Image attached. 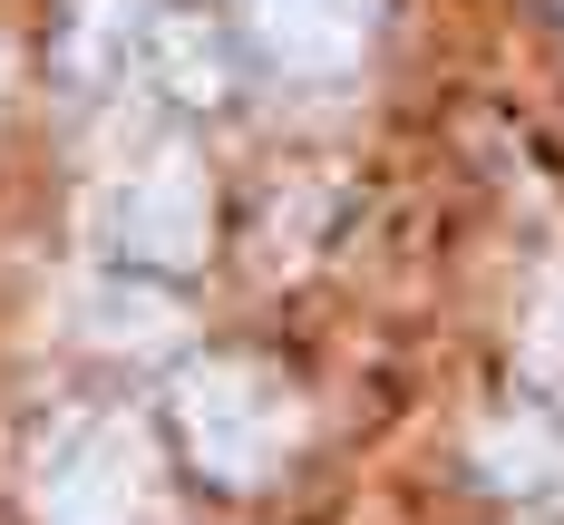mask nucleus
Wrapping results in <instances>:
<instances>
[{
	"instance_id": "f257e3e1",
	"label": "nucleus",
	"mask_w": 564,
	"mask_h": 525,
	"mask_svg": "<svg viewBox=\"0 0 564 525\" xmlns=\"http://www.w3.org/2000/svg\"><path fill=\"white\" fill-rule=\"evenodd\" d=\"M175 438H185V458L205 486H273L282 467L302 458V428H312V408L302 390L282 380L273 360H253V350H205V360H185L175 370Z\"/></svg>"
},
{
	"instance_id": "f03ea898",
	"label": "nucleus",
	"mask_w": 564,
	"mask_h": 525,
	"mask_svg": "<svg viewBox=\"0 0 564 525\" xmlns=\"http://www.w3.org/2000/svg\"><path fill=\"white\" fill-rule=\"evenodd\" d=\"M108 243H117V263H137V273H195L215 253V175H205V156L195 146H156L147 166L117 185Z\"/></svg>"
},
{
	"instance_id": "7ed1b4c3",
	"label": "nucleus",
	"mask_w": 564,
	"mask_h": 525,
	"mask_svg": "<svg viewBox=\"0 0 564 525\" xmlns=\"http://www.w3.org/2000/svg\"><path fill=\"white\" fill-rule=\"evenodd\" d=\"M156 496V448L137 418H88L40 477V516L50 525H137Z\"/></svg>"
},
{
	"instance_id": "20e7f679",
	"label": "nucleus",
	"mask_w": 564,
	"mask_h": 525,
	"mask_svg": "<svg viewBox=\"0 0 564 525\" xmlns=\"http://www.w3.org/2000/svg\"><path fill=\"white\" fill-rule=\"evenodd\" d=\"M234 20L282 78H350L380 40V0H234Z\"/></svg>"
},
{
	"instance_id": "39448f33",
	"label": "nucleus",
	"mask_w": 564,
	"mask_h": 525,
	"mask_svg": "<svg viewBox=\"0 0 564 525\" xmlns=\"http://www.w3.org/2000/svg\"><path fill=\"white\" fill-rule=\"evenodd\" d=\"M147 78L185 98V108H225L234 88V58H225V30L205 20V10H166L156 30H147Z\"/></svg>"
},
{
	"instance_id": "423d86ee",
	"label": "nucleus",
	"mask_w": 564,
	"mask_h": 525,
	"mask_svg": "<svg viewBox=\"0 0 564 525\" xmlns=\"http://www.w3.org/2000/svg\"><path fill=\"white\" fill-rule=\"evenodd\" d=\"M477 467H487V486L535 496V486H555V477H564V428L525 408V418H507V428H487V438H477Z\"/></svg>"
},
{
	"instance_id": "0eeeda50",
	"label": "nucleus",
	"mask_w": 564,
	"mask_h": 525,
	"mask_svg": "<svg viewBox=\"0 0 564 525\" xmlns=\"http://www.w3.org/2000/svg\"><path fill=\"white\" fill-rule=\"evenodd\" d=\"M175 331H185V311L156 283H98L88 292V341L98 350H166Z\"/></svg>"
},
{
	"instance_id": "6e6552de",
	"label": "nucleus",
	"mask_w": 564,
	"mask_h": 525,
	"mask_svg": "<svg viewBox=\"0 0 564 525\" xmlns=\"http://www.w3.org/2000/svg\"><path fill=\"white\" fill-rule=\"evenodd\" d=\"M525 370L564 390V273H555L545 292H535V321H525Z\"/></svg>"
}]
</instances>
